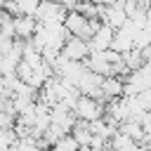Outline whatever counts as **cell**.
<instances>
[{"label": "cell", "mask_w": 151, "mask_h": 151, "mask_svg": "<svg viewBox=\"0 0 151 151\" xmlns=\"http://www.w3.org/2000/svg\"><path fill=\"white\" fill-rule=\"evenodd\" d=\"M78 120H85V123H92L97 118H104V104L90 99V97H78L76 104H73V111H71Z\"/></svg>", "instance_id": "1"}, {"label": "cell", "mask_w": 151, "mask_h": 151, "mask_svg": "<svg viewBox=\"0 0 151 151\" xmlns=\"http://www.w3.org/2000/svg\"><path fill=\"white\" fill-rule=\"evenodd\" d=\"M66 14H68V12H66L59 2H45V0H40L38 7H35L33 19H35L38 24H64Z\"/></svg>", "instance_id": "2"}, {"label": "cell", "mask_w": 151, "mask_h": 151, "mask_svg": "<svg viewBox=\"0 0 151 151\" xmlns=\"http://www.w3.org/2000/svg\"><path fill=\"white\" fill-rule=\"evenodd\" d=\"M64 59H68V61H85L87 57H90V45L85 42V40H80V38H73V35H68L66 38V42L61 45V52H59Z\"/></svg>", "instance_id": "3"}, {"label": "cell", "mask_w": 151, "mask_h": 151, "mask_svg": "<svg viewBox=\"0 0 151 151\" xmlns=\"http://www.w3.org/2000/svg\"><path fill=\"white\" fill-rule=\"evenodd\" d=\"M111 40H113V28H109L106 24H99V28L94 31L92 40L87 42V45H90V52H104V50H111Z\"/></svg>", "instance_id": "4"}, {"label": "cell", "mask_w": 151, "mask_h": 151, "mask_svg": "<svg viewBox=\"0 0 151 151\" xmlns=\"http://www.w3.org/2000/svg\"><path fill=\"white\" fill-rule=\"evenodd\" d=\"M99 92H101L104 104H109V101H113V99H120V97H123V80H120V78H113V76L101 78Z\"/></svg>", "instance_id": "5"}, {"label": "cell", "mask_w": 151, "mask_h": 151, "mask_svg": "<svg viewBox=\"0 0 151 151\" xmlns=\"http://www.w3.org/2000/svg\"><path fill=\"white\" fill-rule=\"evenodd\" d=\"M38 28V21L33 17H26V14H19L14 17V38H21V40H31L33 33Z\"/></svg>", "instance_id": "6"}, {"label": "cell", "mask_w": 151, "mask_h": 151, "mask_svg": "<svg viewBox=\"0 0 151 151\" xmlns=\"http://www.w3.org/2000/svg\"><path fill=\"white\" fill-rule=\"evenodd\" d=\"M120 59H123V64H125V68L132 73V71H137L144 61H142V54H139V50H130V52H125V54H120Z\"/></svg>", "instance_id": "7"}, {"label": "cell", "mask_w": 151, "mask_h": 151, "mask_svg": "<svg viewBox=\"0 0 151 151\" xmlns=\"http://www.w3.org/2000/svg\"><path fill=\"white\" fill-rule=\"evenodd\" d=\"M73 12L83 14L85 19H97V12H99V7H97L94 2H90V0H78V5H76V9H73Z\"/></svg>", "instance_id": "8"}, {"label": "cell", "mask_w": 151, "mask_h": 151, "mask_svg": "<svg viewBox=\"0 0 151 151\" xmlns=\"http://www.w3.org/2000/svg\"><path fill=\"white\" fill-rule=\"evenodd\" d=\"M50 151H78V144H76V139L71 134H64L59 142H54L50 146Z\"/></svg>", "instance_id": "9"}, {"label": "cell", "mask_w": 151, "mask_h": 151, "mask_svg": "<svg viewBox=\"0 0 151 151\" xmlns=\"http://www.w3.org/2000/svg\"><path fill=\"white\" fill-rule=\"evenodd\" d=\"M139 54H142V61H144V64H151V42L144 45V47L139 50Z\"/></svg>", "instance_id": "10"}, {"label": "cell", "mask_w": 151, "mask_h": 151, "mask_svg": "<svg viewBox=\"0 0 151 151\" xmlns=\"http://www.w3.org/2000/svg\"><path fill=\"white\" fill-rule=\"evenodd\" d=\"M104 151H118V149H111V146H106V149H104Z\"/></svg>", "instance_id": "11"}]
</instances>
